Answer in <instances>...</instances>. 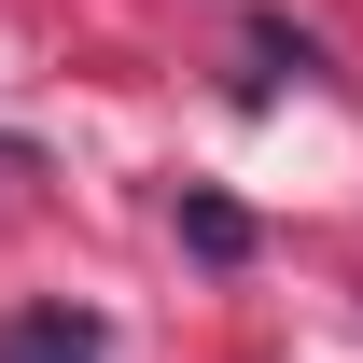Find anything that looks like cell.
<instances>
[{"instance_id": "1", "label": "cell", "mask_w": 363, "mask_h": 363, "mask_svg": "<svg viewBox=\"0 0 363 363\" xmlns=\"http://www.w3.org/2000/svg\"><path fill=\"white\" fill-rule=\"evenodd\" d=\"M98 350H112V335H98L84 308H28L14 335H0V363H98Z\"/></svg>"}, {"instance_id": "2", "label": "cell", "mask_w": 363, "mask_h": 363, "mask_svg": "<svg viewBox=\"0 0 363 363\" xmlns=\"http://www.w3.org/2000/svg\"><path fill=\"white\" fill-rule=\"evenodd\" d=\"M182 238H196V252H210V266H238V252H252V224H238L224 196H182Z\"/></svg>"}]
</instances>
